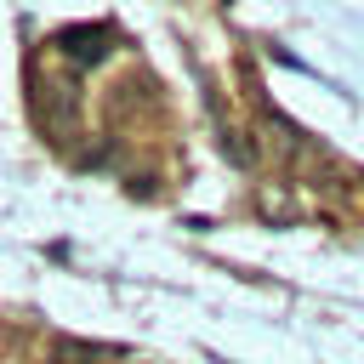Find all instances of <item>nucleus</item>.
Instances as JSON below:
<instances>
[{"mask_svg":"<svg viewBox=\"0 0 364 364\" xmlns=\"http://www.w3.org/2000/svg\"><path fill=\"white\" fill-rule=\"evenodd\" d=\"M34 119H40V131L51 142H74V131H80V91L68 80H46L34 91Z\"/></svg>","mask_w":364,"mask_h":364,"instance_id":"f257e3e1","label":"nucleus"},{"mask_svg":"<svg viewBox=\"0 0 364 364\" xmlns=\"http://www.w3.org/2000/svg\"><path fill=\"white\" fill-rule=\"evenodd\" d=\"M51 46H57L74 68H97V63H108V51H114V28H108V23H68V28L51 34Z\"/></svg>","mask_w":364,"mask_h":364,"instance_id":"f03ea898","label":"nucleus"},{"mask_svg":"<svg viewBox=\"0 0 364 364\" xmlns=\"http://www.w3.org/2000/svg\"><path fill=\"white\" fill-rule=\"evenodd\" d=\"M114 358H125V347L85 341V336H51V347H46V364H114Z\"/></svg>","mask_w":364,"mask_h":364,"instance_id":"7ed1b4c3","label":"nucleus"}]
</instances>
